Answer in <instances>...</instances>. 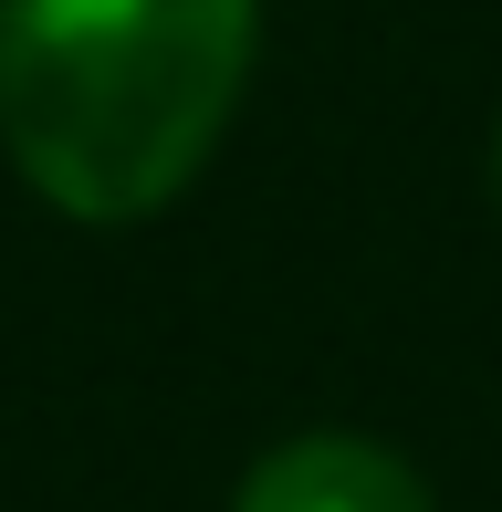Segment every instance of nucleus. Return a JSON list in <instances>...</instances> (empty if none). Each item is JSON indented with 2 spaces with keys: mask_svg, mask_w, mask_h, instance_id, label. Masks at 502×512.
Segmentation results:
<instances>
[{
  "mask_svg": "<svg viewBox=\"0 0 502 512\" xmlns=\"http://www.w3.org/2000/svg\"><path fill=\"white\" fill-rule=\"evenodd\" d=\"M231 512H440V502L398 450H377L356 429H304V439L251 460Z\"/></svg>",
  "mask_w": 502,
  "mask_h": 512,
  "instance_id": "2",
  "label": "nucleus"
},
{
  "mask_svg": "<svg viewBox=\"0 0 502 512\" xmlns=\"http://www.w3.org/2000/svg\"><path fill=\"white\" fill-rule=\"evenodd\" d=\"M251 0H0V147L63 220H147L251 84Z\"/></svg>",
  "mask_w": 502,
  "mask_h": 512,
  "instance_id": "1",
  "label": "nucleus"
},
{
  "mask_svg": "<svg viewBox=\"0 0 502 512\" xmlns=\"http://www.w3.org/2000/svg\"><path fill=\"white\" fill-rule=\"evenodd\" d=\"M492 178H502V136H492Z\"/></svg>",
  "mask_w": 502,
  "mask_h": 512,
  "instance_id": "3",
  "label": "nucleus"
}]
</instances>
